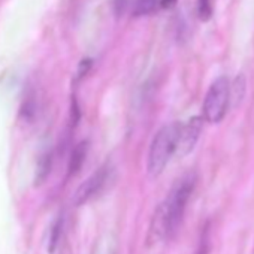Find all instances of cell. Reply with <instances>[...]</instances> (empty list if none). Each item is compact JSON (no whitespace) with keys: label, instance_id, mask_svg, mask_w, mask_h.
<instances>
[{"label":"cell","instance_id":"obj_1","mask_svg":"<svg viewBox=\"0 0 254 254\" xmlns=\"http://www.w3.org/2000/svg\"><path fill=\"white\" fill-rule=\"evenodd\" d=\"M197 177L187 172L180 177L171 187L165 200L156 208L150 224V241L160 242L171 239L183 223L187 203L194 191Z\"/></svg>","mask_w":254,"mask_h":254},{"label":"cell","instance_id":"obj_2","mask_svg":"<svg viewBox=\"0 0 254 254\" xmlns=\"http://www.w3.org/2000/svg\"><path fill=\"white\" fill-rule=\"evenodd\" d=\"M180 129L181 123L174 121L160 127L154 135L147 157V171L151 177H159L177 154Z\"/></svg>","mask_w":254,"mask_h":254},{"label":"cell","instance_id":"obj_3","mask_svg":"<svg viewBox=\"0 0 254 254\" xmlns=\"http://www.w3.org/2000/svg\"><path fill=\"white\" fill-rule=\"evenodd\" d=\"M230 103V84L226 76L217 78L208 88L203 106H202V118L208 123H220L229 108Z\"/></svg>","mask_w":254,"mask_h":254},{"label":"cell","instance_id":"obj_4","mask_svg":"<svg viewBox=\"0 0 254 254\" xmlns=\"http://www.w3.org/2000/svg\"><path fill=\"white\" fill-rule=\"evenodd\" d=\"M111 178V168L109 165H103L99 169H96L84 183L78 186L72 196V203L75 206H82L87 202H90L93 197H96L106 186L108 180Z\"/></svg>","mask_w":254,"mask_h":254},{"label":"cell","instance_id":"obj_5","mask_svg":"<svg viewBox=\"0 0 254 254\" xmlns=\"http://www.w3.org/2000/svg\"><path fill=\"white\" fill-rule=\"evenodd\" d=\"M202 126H203V118L202 117H191L189 121L181 123V129H180V139H178V156H186L197 144V139L202 132Z\"/></svg>","mask_w":254,"mask_h":254},{"label":"cell","instance_id":"obj_6","mask_svg":"<svg viewBox=\"0 0 254 254\" xmlns=\"http://www.w3.org/2000/svg\"><path fill=\"white\" fill-rule=\"evenodd\" d=\"M87 154H88V141H81L72 148V153L69 157V165H67L69 177L79 172V169L82 168V165L87 159Z\"/></svg>","mask_w":254,"mask_h":254},{"label":"cell","instance_id":"obj_7","mask_svg":"<svg viewBox=\"0 0 254 254\" xmlns=\"http://www.w3.org/2000/svg\"><path fill=\"white\" fill-rule=\"evenodd\" d=\"M51 168H53V153L47 151L39 156L38 163H36V174H35L36 186L42 184L47 180V177L51 174Z\"/></svg>","mask_w":254,"mask_h":254},{"label":"cell","instance_id":"obj_8","mask_svg":"<svg viewBox=\"0 0 254 254\" xmlns=\"http://www.w3.org/2000/svg\"><path fill=\"white\" fill-rule=\"evenodd\" d=\"M159 9V0H133L132 2V17H147Z\"/></svg>","mask_w":254,"mask_h":254},{"label":"cell","instance_id":"obj_9","mask_svg":"<svg viewBox=\"0 0 254 254\" xmlns=\"http://www.w3.org/2000/svg\"><path fill=\"white\" fill-rule=\"evenodd\" d=\"M62 230H63V217L60 215L51 226V230H50V241H48V251L53 253L56 248H57V244L60 241V236H62Z\"/></svg>","mask_w":254,"mask_h":254},{"label":"cell","instance_id":"obj_10","mask_svg":"<svg viewBox=\"0 0 254 254\" xmlns=\"http://www.w3.org/2000/svg\"><path fill=\"white\" fill-rule=\"evenodd\" d=\"M196 12L202 21L211 20V17H212V0H197Z\"/></svg>","mask_w":254,"mask_h":254},{"label":"cell","instance_id":"obj_11","mask_svg":"<svg viewBox=\"0 0 254 254\" xmlns=\"http://www.w3.org/2000/svg\"><path fill=\"white\" fill-rule=\"evenodd\" d=\"M133 0H114V12L117 18H121L127 11H130Z\"/></svg>","mask_w":254,"mask_h":254},{"label":"cell","instance_id":"obj_12","mask_svg":"<svg viewBox=\"0 0 254 254\" xmlns=\"http://www.w3.org/2000/svg\"><path fill=\"white\" fill-rule=\"evenodd\" d=\"M208 251H209V236H208V229H205L202 236H200V242H199V247L194 251V254H208Z\"/></svg>","mask_w":254,"mask_h":254},{"label":"cell","instance_id":"obj_13","mask_svg":"<svg viewBox=\"0 0 254 254\" xmlns=\"http://www.w3.org/2000/svg\"><path fill=\"white\" fill-rule=\"evenodd\" d=\"M91 66H93V60L91 59H84L78 66V78L85 76L88 73V70L91 69Z\"/></svg>","mask_w":254,"mask_h":254},{"label":"cell","instance_id":"obj_14","mask_svg":"<svg viewBox=\"0 0 254 254\" xmlns=\"http://www.w3.org/2000/svg\"><path fill=\"white\" fill-rule=\"evenodd\" d=\"M178 0H159V9H171L177 5Z\"/></svg>","mask_w":254,"mask_h":254}]
</instances>
